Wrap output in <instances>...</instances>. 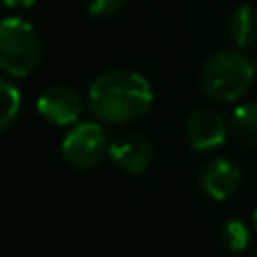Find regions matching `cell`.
<instances>
[{
  "label": "cell",
  "instance_id": "16",
  "mask_svg": "<svg viewBox=\"0 0 257 257\" xmlns=\"http://www.w3.org/2000/svg\"><path fill=\"white\" fill-rule=\"evenodd\" d=\"M253 63H255V70H257V50H255V54H253Z\"/></svg>",
  "mask_w": 257,
  "mask_h": 257
},
{
  "label": "cell",
  "instance_id": "7",
  "mask_svg": "<svg viewBox=\"0 0 257 257\" xmlns=\"http://www.w3.org/2000/svg\"><path fill=\"white\" fill-rule=\"evenodd\" d=\"M108 158L122 172L140 176V174H145L149 169L151 160H154V147L140 133H120V136H115L111 140Z\"/></svg>",
  "mask_w": 257,
  "mask_h": 257
},
{
  "label": "cell",
  "instance_id": "6",
  "mask_svg": "<svg viewBox=\"0 0 257 257\" xmlns=\"http://www.w3.org/2000/svg\"><path fill=\"white\" fill-rule=\"evenodd\" d=\"M185 136L194 151H210L226 142L228 124L219 111L203 106L190 113L185 122Z\"/></svg>",
  "mask_w": 257,
  "mask_h": 257
},
{
  "label": "cell",
  "instance_id": "2",
  "mask_svg": "<svg viewBox=\"0 0 257 257\" xmlns=\"http://www.w3.org/2000/svg\"><path fill=\"white\" fill-rule=\"evenodd\" d=\"M255 63L244 52L223 50L217 52L201 68V88L208 97L219 102L241 99L253 86Z\"/></svg>",
  "mask_w": 257,
  "mask_h": 257
},
{
  "label": "cell",
  "instance_id": "10",
  "mask_svg": "<svg viewBox=\"0 0 257 257\" xmlns=\"http://www.w3.org/2000/svg\"><path fill=\"white\" fill-rule=\"evenodd\" d=\"M232 136L246 147H257V99L241 102L232 111Z\"/></svg>",
  "mask_w": 257,
  "mask_h": 257
},
{
  "label": "cell",
  "instance_id": "5",
  "mask_svg": "<svg viewBox=\"0 0 257 257\" xmlns=\"http://www.w3.org/2000/svg\"><path fill=\"white\" fill-rule=\"evenodd\" d=\"M84 99L77 90L68 86H50L36 99V111L45 122L54 126H70L77 124L84 115Z\"/></svg>",
  "mask_w": 257,
  "mask_h": 257
},
{
  "label": "cell",
  "instance_id": "4",
  "mask_svg": "<svg viewBox=\"0 0 257 257\" xmlns=\"http://www.w3.org/2000/svg\"><path fill=\"white\" fill-rule=\"evenodd\" d=\"M108 136L99 122H79L66 133L61 142V156L70 167H97L108 156Z\"/></svg>",
  "mask_w": 257,
  "mask_h": 257
},
{
  "label": "cell",
  "instance_id": "13",
  "mask_svg": "<svg viewBox=\"0 0 257 257\" xmlns=\"http://www.w3.org/2000/svg\"><path fill=\"white\" fill-rule=\"evenodd\" d=\"M126 0H88V12L93 16H99V18H106V16H113L117 14L122 7H124Z\"/></svg>",
  "mask_w": 257,
  "mask_h": 257
},
{
  "label": "cell",
  "instance_id": "14",
  "mask_svg": "<svg viewBox=\"0 0 257 257\" xmlns=\"http://www.w3.org/2000/svg\"><path fill=\"white\" fill-rule=\"evenodd\" d=\"M36 3H39V0H3V5L9 9H30V7H34Z\"/></svg>",
  "mask_w": 257,
  "mask_h": 257
},
{
  "label": "cell",
  "instance_id": "15",
  "mask_svg": "<svg viewBox=\"0 0 257 257\" xmlns=\"http://www.w3.org/2000/svg\"><path fill=\"white\" fill-rule=\"evenodd\" d=\"M253 226H255V230H257V210L253 212Z\"/></svg>",
  "mask_w": 257,
  "mask_h": 257
},
{
  "label": "cell",
  "instance_id": "9",
  "mask_svg": "<svg viewBox=\"0 0 257 257\" xmlns=\"http://www.w3.org/2000/svg\"><path fill=\"white\" fill-rule=\"evenodd\" d=\"M228 34L239 48H250L257 43V9L253 5H239L230 14Z\"/></svg>",
  "mask_w": 257,
  "mask_h": 257
},
{
  "label": "cell",
  "instance_id": "11",
  "mask_svg": "<svg viewBox=\"0 0 257 257\" xmlns=\"http://www.w3.org/2000/svg\"><path fill=\"white\" fill-rule=\"evenodd\" d=\"M0 97H3V113H0V128L7 131L14 124L21 111V90L9 79H0Z\"/></svg>",
  "mask_w": 257,
  "mask_h": 257
},
{
  "label": "cell",
  "instance_id": "3",
  "mask_svg": "<svg viewBox=\"0 0 257 257\" xmlns=\"http://www.w3.org/2000/svg\"><path fill=\"white\" fill-rule=\"evenodd\" d=\"M43 57L41 36L27 21L9 16L0 25V68L9 77H27Z\"/></svg>",
  "mask_w": 257,
  "mask_h": 257
},
{
  "label": "cell",
  "instance_id": "12",
  "mask_svg": "<svg viewBox=\"0 0 257 257\" xmlns=\"http://www.w3.org/2000/svg\"><path fill=\"white\" fill-rule=\"evenodd\" d=\"M248 239H250V232L244 221L232 219V221L226 223V228H223V241H226V248L230 250V253H241V250H246L248 248Z\"/></svg>",
  "mask_w": 257,
  "mask_h": 257
},
{
  "label": "cell",
  "instance_id": "1",
  "mask_svg": "<svg viewBox=\"0 0 257 257\" xmlns=\"http://www.w3.org/2000/svg\"><path fill=\"white\" fill-rule=\"evenodd\" d=\"M154 88L149 79L136 70L113 68L93 81L88 90V108L102 124H126L149 113Z\"/></svg>",
  "mask_w": 257,
  "mask_h": 257
},
{
  "label": "cell",
  "instance_id": "8",
  "mask_svg": "<svg viewBox=\"0 0 257 257\" xmlns=\"http://www.w3.org/2000/svg\"><path fill=\"white\" fill-rule=\"evenodd\" d=\"M201 190L214 201H228L241 185V172L232 160L214 158L199 174Z\"/></svg>",
  "mask_w": 257,
  "mask_h": 257
}]
</instances>
